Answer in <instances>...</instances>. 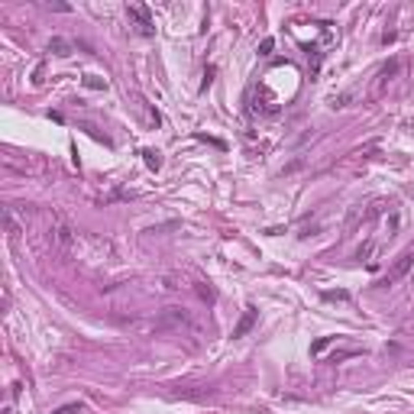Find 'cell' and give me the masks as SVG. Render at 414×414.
I'll return each mask as SVG.
<instances>
[{
	"instance_id": "obj_7",
	"label": "cell",
	"mask_w": 414,
	"mask_h": 414,
	"mask_svg": "<svg viewBox=\"0 0 414 414\" xmlns=\"http://www.w3.org/2000/svg\"><path fill=\"white\" fill-rule=\"evenodd\" d=\"M81 411V401H71V405H62V408H55L52 414H78Z\"/></svg>"
},
{
	"instance_id": "obj_4",
	"label": "cell",
	"mask_w": 414,
	"mask_h": 414,
	"mask_svg": "<svg viewBox=\"0 0 414 414\" xmlns=\"http://www.w3.org/2000/svg\"><path fill=\"white\" fill-rule=\"evenodd\" d=\"M252 324H256V307H246V314H243V321L233 327V336H246L252 330Z\"/></svg>"
},
{
	"instance_id": "obj_12",
	"label": "cell",
	"mask_w": 414,
	"mask_h": 414,
	"mask_svg": "<svg viewBox=\"0 0 414 414\" xmlns=\"http://www.w3.org/2000/svg\"><path fill=\"white\" fill-rule=\"evenodd\" d=\"M197 295H201L204 301H214V291L207 288V285H197Z\"/></svg>"
},
{
	"instance_id": "obj_6",
	"label": "cell",
	"mask_w": 414,
	"mask_h": 414,
	"mask_svg": "<svg viewBox=\"0 0 414 414\" xmlns=\"http://www.w3.org/2000/svg\"><path fill=\"white\" fill-rule=\"evenodd\" d=\"M142 159H146V165L156 172L159 165H162V159H159V152H152V149H142Z\"/></svg>"
},
{
	"instance_id": "obj_1",
	"label": "cell",
	"mask_w": 414,
	"mask_h": 414,
	"mask_svg": "<svg viewBox=\"0 0 414 414\" xmlns=\"http://www.w3.org/2000/svg\"><path fill=\"white\" fill-rule=\"evenodd\" d=\"M411 266H414V249H408V252H401L398 259H395V266L388 269V272L379 278V285L382 288H388V285H395V281H401L408 272H411Z\"/></svg>"
},
{
	"instance_id": "obj_3",
	"label": "cell",
	"mask_w": 414,
	"mask_h": 414,
	"mask_svg": "<svg viewBox=\"0 0 414 414\" xmlns=\"http://www.w3.org/2000/svg\"><path fill=\"white\" fill-rule=\"evenodd\" d=\"M126 13L136 16V23H139V32H142V36H152V20H149V10L142 7V3H130V7H126Z\"/></svg>"
},
{
	"instance_id": "obj_10",
	"label": "cell",
	"mask_w": 414,
	"mask_h": 414,
	"mask_svg": "<svg viewBox=\"0 0 414 414\" xmlns=\"http://www.w3.org/2000/svg\"><path fill=\"white\" fill-rule=\"evenodd\" d=\"M330 340H333V336H321V340H317V343L311 346V353H321V350H327V346H330Z\"/></svg>"
},
{
	"instance_id": "obj_9",
	"label": "cell",
	"mask_w": 414,
	"mask_h": 414,
	"mask_svg": "<svg viewBox=\"0 0 414 414\" xmlns=\"http://www.w3.org/2000/svg\"><path fill=\"white\" fill-rule=\"evenodd\" d=\"M84 84H87V87H107V81H104V78H97V75H87V78H84Z\"/></svg>"
},
{
	"instance_id": "obj_2",
	"label": "cell",
	"mask_w": 414,
	"mask_h": 414,
	"mask_svg": "<svg viewBox=\"0 0 414 414\" xmlns=\"http://www.w3.org/2000/svg\"><path fill=\"white\" fill-rule=\"evenodd\" d=\"M52 240H55V246H58V252H62V256H65V252H71V246H75V227H71L62 214H55Z\"/></svg>"
},
{
	"instance_id": "obj_8",
	"label": "cell",
	"mask_w": 414,
	"mask_h": 414,
	"mask_svg": "<svg viewBox=\"0 0 414 414\" xmlns=\"http://www.w3.org/2000/svg\"><path fill=\"white\" fill-rule=\"evenodd\" d=\"M346 291H324V301H346Z\"/></svg>"
},
{
	"instance_id": "obj_11",
	"label": "cell",
	"mask_w": 414,
	"mask_h": 414,
	"mask_svg": "<svg viewBox=\"0 0 414 414\" xmlns=\"http://www.w3.org/2000/svg\"><path fill=\"white\" fill-rule=\"evenodd\" d=\"M372 249H375V243H366V246L356 252V259H369V256H372Z\"/></svg>"
},
{
	"instance_id": "obj_5",
	"label": "cell",
	"mask_w": 414,
	"mask_h": 414,
	"mask_svg": "<svg viewBox=\"0 0 414 414\" xmlns=\"http://www.w3.org/2000/svg\"><path fill=\"white\" fill-rule=\"evenodd\" d=\"M49 52L62 55V58H68L71 52H75V46H71L68 39H62V36H52V42H49Z\"/></svg>"
}]
</instances>
